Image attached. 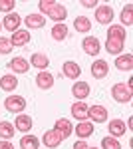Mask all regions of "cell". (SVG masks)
<instances>
[{
	"label": "cell",
	"instance_id": "cell-18",
	"mask_svg": "<svg viewBox=\"0 0 133 149\" xmlns=\"http://www.w3.org/2000/svg\"><path fill=\"white\" fill-rule=\"evenodd\" d=\"M74 133L79 139H88L89 135H93V123L91 121H79L76 125V129H74Z\"/></svg>",
	"mask_w": 133,
	"mask_h": 149
},
{
	"label": "cell",
	"instance_id": "cell-6",
	"mask_svg": "<svg viewBox=\"0 0 133 149\" xmlns=\"http://www.w3.org/2000/svg\"><path fill=\"white\" fill-rule=\"evenodd\" d=\"M81 48H84V52L89 54V56H97L101 50V44L97 38H93V36H88V38H84V42H81Z\"/></svg>",
	"mask_w": 133,
	"mask_h": 149
},
{
	"label": "cell",
	"instance_id": "cell-27",
	"mask_svg": "<svg viewBox=\"0 0 133 149\" xmlns=\"http://www.w3.org/2000/svg\"><path fill=\"white\" fill-rule=\"evenodd\" d=\"M40 147V139L36 137V135H24L20 139V149H38Z\"/></svg>",
	"mask_w": 133,
	"mask_h": 149
},
{
	"label": "cell",
	"instance_id": "cell-24",
	"mask_svg": "<svg viewBox=\"0 0 133 149\" xmlns=\"http://www.w3.org/2000/svg\"><path fill=\"white\" fill-rule=\"evenodd\" d=\"M109 133H111V137H121V135H125V121H121V119H111L109 121Z\"/></svg>",
	"mask_w": 133,
	"mask_h": 149
},
{
	"label": "cell",
	"instance_id": "cell-7",
	"mask_svg": "<svg viewBox=\"0 0 133 149\" xmlns=\"http://www.w3.org/2000/svg\"><path fill=\"white\" fill-rule=\"evenodd\" d=\"M62 74L70 78V80H78L79 76H81V68H79L78 62H64V66H62Z\"/></svg>",
	"mask_w": 133,
	"mask_h": 149
},
{
	"label": "cell",
	"instance_id": "cell-11",
	"mask_svg": "<svg viewBox=\"0 0 133 149\" xmlns=\"http://www.w3.org/2000/svg\"><path fill=\"white\" fill-rule=\"evenodd\" d=\"M95 20L100 24H109L111 20H113V8L107 6V4L97 6V10H95Z\"/></svg>",
	"mask_w": 133,
	"mask_h": 149
},
{
	"label": "cell",
	"instance_id": "cell-31",
	"mask_svg": "<svg viewBox=\"0 0 133 149\" xmlns=\"http://www.w3.org/2000/svg\"><path fill=\"white\" fill-rule=\"evenodd\" d=\"M101 149H121V143L117 141V137L107 135V137L101 139Z\"/></svg>",
	"mask_w": 133,
	"mask_h": 149
},
{
	"label": "cell",
	"instance_id": "cell-25",
	"mask_svg": "<svg viewBox=\"0 0 133 149\" xmlns=\"http://www.w3.org/2000/svg\"><path fill=\"white\" fill-rule=\"evenodd\" d=\"M107 38H113V40H121V42H125V38H127L125 28L119 26V24H111L109 30H107Z\"/></svg>",
	"mask_w": 133,
	"mask_h": 149
},
{
	"label": "cell",
	"instance_id": "cell-8",
	"mask_svg": "<svg viewBox=\"0 0 133 149\" xmlns=\"http://www.w3.org/2000/svg\"><path fill=\"white\" fill-rule=\"evenodd\" d=\"M107 74H109V66H107L105 60H95V62L91 64V76H93L95 80H103Z\"/></svg>",
	"mask_w": 133,
	"mask_h": 149
},
{
	"label": "cell",
	"instance_id": "cell-20",
	"mask_svg": "<svg viewBox=\"0 0 133 149\" xmlns=\"http://www.w3.org/2000/svg\"><path fill=\"white\" fill-rule=\"evenodd\" d=\"M36 86L38 88H42V90H50L52 86H54V76L50 74V72H40L38 76H36Z\"/></svg>",
	"mask_w": 133,
	"mask_h": 149
},
{
	"label": "cell",
	"instance_id": "cell-36",
	"mask_svg": "<svg viewBox=\"0 0 133 149\" xmlns=\"http://www.w3.org/2000/svg\"><path fill=\"white\" fill-rule=\"evenodd\" d=\"M79 4H81V6H86V8H93V6H97V2H95V0H81Z\"/></svg>",
	"mask_w": 133,
	"mask_h": 149
},
{
	"label": "cell",
	"instance_id": "cell-3",
	"mask_svg": "<svg viewBox=\"0 0 133 149\" xmlns=\"http://www.w3.org/2000/svg\"><path fill=\"white\" fill-rule=\"evenodd\" d=\"M88 117L93 121V123H105L107 121V117H109V113H107V109L103 107V105H91V107H88Z\"/></svg>",
	"mask_w": 133,
	"mask_h": 149
},
{
	"label": "cell",
	"instance_id": "cell-38",
	"mask_svg": "<svg viewBox=\"0 0 133 149\" xmlns=\"http://www.w3.org/2000/svg\"><path fill=\"white\" fill-rule=\"evenodd\" d=\"M0 32H2V20H0Z\"/></svg>",
	"mask_w": 133,
	"mask_h": 149
},
{
	"label": "cell",
	"instance_id": "cell-9",
	"mask_svg": "<svg viewBox=\"0 0 133 149\" xmlns=\"http://www.w3.org/2000/svg\"><path fill=\"white\" fill-rule=\"evenodd\" d=\"M89 84L88 81H76L74 86H72V95L78 100V102H81V100H86L89 95Z\"/></svg>",
	"mask_w": 133,
	"mask_h": 149
},
{
	"label": "cell",
	"instance_id": "cell-15",
	"mask_svg": "<svg viewBox=\"0 0 133 149\" xmlns=\"http://www.w3.org/2000/svg\"><path fill=\"white\" fill-rule=\"evenodd\" d=\"M88 107L89 105L86 102H76L72 105V109H70L72 111V117H76L78 121H86L88 119Z\"/></svg>",
	"mask_w": 133,
	"mask_h": 149
},
{
	"label": "cell",
	"instance_id": "cell-37",
	"mask_svg": "<svg viewBox=\"0 0 133 149\" xmlns=\"http://www.w3.org/2000/svg\"><path fill=\"white\" fill-rule=\"evenodd\" d=\"M0 149H14V145L10 141H0Z\"/></svg>",
	"mask_w": 133,
	"mask_h": 149
},
{
	"label": "cell",
	"instance_id": "cell-1",
	"mask_svg": "<svg viewBox=\"0 0 133 149\" xmlns=\"http://www.w3.org/2000/svg\"><path fill=\"white\" fill-rule=\"evenodd\" d=\"M111 97L119 103H129L133 97V88H131V81L127 84H115L111 88Z\"/></svg>",
	"mask_w": 133,
	"mask_h": 149
},
{
	"label": "cell",
	"instance_id": "cell-12",
	"mask_svg": "<svg viewBox=\"0 0 133 149\" xmlns=\"http://www.w3.org/2000/svg\"><path fill=\"white\" fill-rule=\"evenodd\" d=\"M30 32L28 30H16V32H12V38H10V44L12 48H20L24 44H28L30 42Z\"/></svg>",
	"mask_w": 133,
	"mask_h": 149
},
{
	"label": "cell",
	"instance_id": "cell-28",
	"mask_svg": "<svg viewBox=\"0 0 133 149\" xmlns=\"http://www.w3.org/2000/svg\"><path fill=\"white\" fill-rule=\"evenodd\" d=\"M52 38L58 40V42L66 40L68 38V26L66 24H54V28H52Z\"/></svg>",
	"mask_w": 133,
	"mask_h": 149
},
{
	"label": "cell",
	"instance_id": "cell-29",
	"mask_svg": "<svg viewBox=\"0 0 133 149\" xmlns=\"http://www.w3.org/2000/svg\"><path fill=\"white\" fill-rule=\"evenodd\" d=\"M0 137L4 139V141L14 137V125H12L10 121H0Z\"/></svg>",
	"mask_w": 133,
	"mask_h": 149
},
{
	"label": "cell",
	"instance_id": "cell-19",
	"mask_svg": "<svg viewBox=\"0 0 133 149\" xmlns=\"http://www.w3.org/2000/svg\"><path fill=\"white\" fill-rule=\"evenodd\" d=\"M115 68L119 72H129L133 68V56L131 54H119L115 58Z\"/></svg>",
	"mask_w": 133,
	"mask_h": 149
},
{
	"label": "cell",
	"instance_id": "cell-39",
	"mask_svg": "<svg viewBox=\"0 0 133 149\" xmlns=\"http://www.w3.org/2000/svg\"><path fill=\"white\" fill-rule=\"evenodd\" d=\"M88 149H100V147H88Z\"/></svg>",
	"mask_w": 133,
	"mask_h": 149
},
{
	"label": "cell",
	"instance_id": "cell-30",
	"mask_svg": "<svg viewBox=\"0 0 133 149\" xmlns=\"http://www.w3.org/2000/svg\"><path fill=\"white\" fill-rule=\"evenodd\" d=\"M121 22H123V26H131L133 24V4H125V6H123Z\"/></svg>",
	"mask_w": 133,
	"mask_h": 149
},
{
	"label": "cell",
	"instance_id": "cell-4",
	"mask_svg": "<svg viewBox=\"0 0 133 149\" xmlns=\"http://www.w3.org/2000/svg\"><path fill=\"white\" fill-rule=\"evenodd\" d=\"M54 129L60 133V137H62V141L64 139H68L72 133H74V125H72V121L70 119H66V117H60V119H56L54 123Z\"/></svg>",
	"mask_w": 133,
	"mask_h": 149
},
{
	"label": "cell",
	"instance_id": "cell-10",
	"mask_svg": "<svg viewBox=\"0 0 133 149\" xmlns=\"http://www.w3.org/2000/svg\"><path fill=\"white\" fill-rule=\"evenodd\" d=\"M32 125H34V121H32V117H30V115L20 113L16 119H14V129H18L20 133H28V131L32 129Z\"/></svg>",
	"mask_w": 133,
	"mask_h": 149
},
{
	"label": "cell",
	"instance_id": "cell-22",
	"mask_svg": "<svg viewBox=\"0 0 133 149\" xmlns=\"http://www.w3.org/2000/svg\"><path fill=\"white\" fill-rule=\"evenodd\" d=\"M30 64H32L34 68L44 72V70L50 66V58L46 56V54H42V52H36V54H32V58H30Z\"/></svg>",
	"mask_w": 133,
	"mask_h": 149
},
{
	"label": "cell",
	"instance_id": "cell-35",
	"mask_svg": "<svg viewBox=\"0 0 133 149\" xmlns=\"http://www.w3.org/2000/svg\"><path fill=\"white\" fill-rule=\"evenodd\" d=\"M89 145L86 143V139H79V141H76L74 143V149H88Z\"/></svg>",
	"mask_w": 133,
	"mask_h": 149
},
{
	"label": "cell",
	"instance_id": "cell-2",
	"mask_svg": "<svg viewBox=\"0 0 133 149\" xmlns=\"http://www.w3.org/2000/svg\"><path fill=\"white\" fill-rule=\"evenodd\" d=\"M4 107L10 111V113H22L26 109V100L22 95H8L4 100Z\"/></svg>",
	"mask_w": 133,
	"mask_h": 149
},
{
	"label": "cell",
	"instance_id": "cell-33",
	"mask_svg": "<svg viewBox=\"0 0 133 149\" xmlns=\"http://www.w3.org/2000/svg\"><path fill=\"white\" fill-rule=\"evenodd\" d=\"M14 6H16V2H14V0H0V12L10 14V12L14 10Z\"/></svg>",
	"mask_w": 133,
	"mask_h": 149
},
{
	"label": "cell",
	"instance_id": "cell-16",
	"mask_svg": "<svg viewBox=\"0 0 133 149\" xmlns=\"http://www.w3.org/2000/svg\"><path fill=\"white\" fill-rule=\"evenodd\" d=\"M8 68H10L14 74H26V72L30 70V64H28V60H26V58L16 56L10 64H8Z\"/></svg>",
	"mask_w": 133,
	"mask_h": 149
},
{
	"label": "cell",
	"instance_id": "cell-23",
	"mask_svg": "<svg viewBox=\"0 0 133 149\" xmlns=\"http://www.w3.org/2000/svg\"><path fill=\"white\" fill-rule=\"evenodd\" d=\"M74 28H76V32H79V34H88L89 30H91V20H89L88 16H76Z\"/></svg>",
	"mask_w": 133,
	"mask_h": 149
},
{
	"label": "cell",
	"instance_id": "cell-5",
	"mask_svg": "<svg viewBox=\"0 0 133 149\" xmlns=\"http://www.w3.org/2000/svg\"><path fill=\"white\" fill-rule=\"evenodd\" d=\"M20 24H22V16H20L18 12H10V14L4 16V20H2V28H6L8 32H16V30L20 28Z\"/></svg>",
	"mask_w": 133,
	"mask_h": 149
},
{
	"label": "cell",
	"instance_id": "cell-14",
	"mask_svg": "<svg viewBox=\"0 0 133 149\" xmlns=\"http://www.w3.org/2000/svg\"><path fill=\"white\" fill-rule=\"evenodd\" d=\"M42 141H44L46 147L56 149L58 145H60V143H62V137H60V133H58L56 129H48L44 135H42Z\"/></svg>",
	"mask_w": 133,
	"mask_h": 149
},
{
	"label": "cell",
	"instance_id": "cell-13",
	"mask_svg": "<svg viewBox=\"0 0 133 149\" xmlns=\"http://www.w3.org/2000/svg\"><path fill=\"white\" fill-rule=\"evenodd\" d=\"M48 16H50L56 24H64V20H66V16H68V8L56 2L54 6H52V10L48 12Z\"/></svg>",
	"mask_w": 133,
	"mask_h": 149
},
{
	"label": "cell",
	"instance_id": "cell-17",
	"mask_svg": "<svg viewBox=\"0 0 133 149\" xmlns=\"http://www.w3.org/2000/svg\"><path fill=\"white\" fill-rule=\"evenodd\" d=\"M24 24L28 26V32H30V30H38V28H42L46 24V18L42 14H28V16L24 18Z\"/></svg>",
	"mask_w": 133,
	"mask_h": 149
},
{
	"label": "cell",
	"instance_id": "cell-34",
	"mask_svg": "<svg viewBox=\"0 0 133 149\" xmlns=\"http://www.w3.org/2000/svg\"><path fill=\"white\" fill-rule=\"evenodd\" d=\"M54 4H56L54 0H40V2H38V8H40L42 14H48V12L52 10V6H54Z\"/></svg>",
	"mask_w": 133,
	"mask_h": 149
},
{
	"label": "cell",
	"instance_id": "cell-26",
	"mask_svg": "<svg viewBox=\"0 0 133 149\" xmlns=\"http://www.w3.org/2000/svg\"><path fill=\"white\" fill-rule=\"evenodd\" d=\"M123 44L121 40H113V38H107V42H105V50H107V54H115V56H119L123 52Z\"/></svg>",
	"mask_w": 133,
	"mask_h": 149
},
{
	"label": "cell",
	"instance_id": "cell-21",
	"mask_svg": "<svg viewBox=\"0 0 133 149\" xmlns=\"http://www.w3.org/2000/svg\"><path fill=\"white\" fill-rule=\"evenodd\" d=\"M0 88H2L4 92H14V90L18 88L16 76H14V74H4V76L0 78Z\"/></svg>",
	"mask_w": 133,
	"mask_h": 149
},
{
	"label": "cell",
	"instance_id": "cell-32",
	"mask_svg": "<svg viewBox=\"0 0 133 149\" xmlns=\"http://www.w3.org/2000/svg\"><path fill=\"white\" fill-rule=\"evenodd\" d=\"M12 52V44H10V38H0V54H10Z\"/></svg>",
	"mask_w": 133,
	"mask_h": 149
}]
</instances>
